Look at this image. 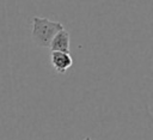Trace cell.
<instances>
[{"mask_svg":"<svg viewBox=\"0 0 153 140\" xmlns=\"http://www.w3.org/2000/svg\"><path fill=\"white\" fill-rule=\"evenodd\" d=\"M63 29L62 23L50 20L45 17H33L32 18V30L31 37L36 45L42 48H49V44L54 36Z\"/></svg>","mask_w":153,"mask_h":140,"instance_id":"cell-1","label":"cell"},{"mask_svg":"<svg viewBox=\"0 0 153 140\" xmlns=\"http://www.w3.org/2000/svg\"><path fill=\"white\" fill-rule=\"evenodd\" d=\"M50 63L57 73L63 74L72 67L73 59L68 53L51 51L50 53Z\"/></svg>","mask_w":153,"mask_h":140,"instance_id":"cell-2","label":"cell"},{"mask_svg":"<svg viewBox=\"0 0 153 140\" xmlns=\"http://www.w3.org/2000/svg\"><path fill=\"white\" fill-rule=\"evenodd\" d=\"M69 43H71L69 32L67 30L62 29L51 39V42L49 44V49L51 51H61V53L69 54Z\"/></svg>","mask_w":153,"mask_h":140,"instance_id":"cell-3","label":"cell"},{"mask_svg":"<svg viewBox=\"0 0 153 140\" xmlns=\"http://www.w3.org/2000/svg\"><path fill=\"white\" fill-rule=\"evenodd\" d=\"M82 140H92L91 138H85V139H82Z\"/></svg>","mask_w":153,"mask_h":140,"instance_id":"cell-4","label":"cell"}]
</instances>
